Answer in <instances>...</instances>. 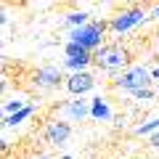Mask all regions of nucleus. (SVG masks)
I'll return each instance as SVG.
<instances>
[{
	"instance_id": "1",
	"label": "nucleus",
	"mask_w": 159,
	"mask_h": 159,
	"mask_svg": "<svg viewBox=\"0 0 159 159\" xmlns=\"http://www.w3.org/2000/svg\"><path fill=\"white\" fill-rule=\"evenodd\" d=\"M109 27V21H103V19H96V21L85 24V27H74L72 32H69V43H80L82 48H88L90 53L101 51L103 48V32Z\"/></svg>"
},
{
	"instance_id": "2",
	"label": "nucleus",
	"mask_w": 159,
	"mask_h": 159,
	"mask_svg": "<svg viewBox=\"0 0 159 159\" xmlns=\"http://www.w3.org/2000/svg\"><path fill=\"white\" fill-rule=\"evenodd\" d=\"M151 82L154 77L146 64H133V66H127L125 72H119L114 77V88L122 93H135V90H143V88H151Z\"/></svg>"
},
{
	"instance_id": "3",
	"label": "nucleus",
	"mask_w": 159,
	"mask_h": 159,
	"mask_svg": "<svg viewBox=\"0 0 159 159\" xmlns=\"http://www.w3.org/2000/svg\"><path fill=\"white\" fill-rule=\"evenodd\" d=\"M93 64L98 69H106V72H125L130 66V51L122 48L119 43H109L101 51L93 53Z\"/></svg>"
},
{
	"instance_id": "4",
	"label": "nucleus",
	"mask_w": 159,
	"mask_h": 159,
	"mask_svg": "<svg viewBox=\"0 0 159 159\" xmlns=\"http://www.w3.org/2000/svg\"><path fill=\"white\" fill-rule=\"evenodd\" d=\"M141 21H146V13H143V8H141V6H130V8H125V11L114 13L111 21H109V27H111V32L125 34V32H130L133 27H138Z\"/></svg>"
},
{
	"instance_id": "5",
	"label": "nucleus",
	"mask_w": 159,
	"mask_h": 159,
	"mask_svg": "<svg viewBox=\"0 0 159 159\" xmlns=\"http://www.w3.org/2000/svg\"><path fill=\"white\" fill-rule=\"evenodd\" d=\"M93 88H96V77H93L90 72H74L66 77V90L72 93V96L82 98L85 93H90Z\"/></svg>"
},
{
	"instance_id": "6",
	"label": "nucleus",
	"mask_w": 159,
	"mask_h": 159,
	"mask_svg": "<svg viewBox=\"0 0 159 159\" xmlns=\"http://www.w3.org/2000/svg\"><path fill=\"white\" fill-rule=\"evenodd\" d=\"M61 69L58 66H40L37 72H34V88L37 90H53V88L61 85Z\"/></svg>"
},
{
	"instance_id": "7",
	"label": "nucleus",
	"mask_w": 159,
	"mask_h": 159,
	"mask_svg": "<svg viewBox=\"0 0 159 159\" xmlns=\"http://www.w3.org/2000/svg\"><path fill=\"white\" fill-rule=\"evenodd\" d=\"M69 135H72V125H69L66 119L48 122V127H45V141L51 143V146H61V143H66Z\"/></svg>"
},
{
	"instance_id": "8",
	"label": "nucleus",
	"mask_w": 159,
	"mask_h": 159,
	"mask_svg": "<svg viewBox=\"0 0 159 159\" xmlns=\"http://www.w3.org/2000/svg\"><path fill=\"white\" fill-rule=\"evenodd\" d=\"M61 114L66 117V122H82L85 117H90V101H85V98L66 101L61 106Z\"/></svg>"
},
{
	"instance_id": "9",
	"label": "nucleus",
	"mask_w": 159,
	"mask_h": 159,
	"mask_svg": "<svg viewBox=\"0 0 159 159\" xmlns=\"http://www.w3.org/2000/svg\"><path fill=\"white\" fill-rule=\"evenodd\" d=\"M90 117L96 119V122H109V119H114L111 106H109V101H106V98L96 96V98L90 101Z\"/></svg>"
},
{
	"instance_id": "10",
	"label": "nucleus",
	"mask_w": 159,
	"mask_h": 159,
	"mask_svg": "<svg viewBox=\"0 0 159 159\" xmlns=\"http://www.w3.org/2000/svg\"><path fill=\"white\" fill-rule=\"evenodd\" d=\"M32 114H34V106L29 103V106H24L21 111H16V114H11V117H6L3 122H6V127H19V125L24 122V119H29Z\"/></svg>"
},
{
	"instance_id": "11",
	"label": "nucleus",
	"mask_w": 159,
	"mask_h": 159,
	"mask_svg": "<svg viewBox=\"0 0 159 159\" xmlns=\"http://www.w3.org/2000/svg\"><path fill=\"white\" fill-rule=\"evenodd\" d=\"M64 53H66V58H93V53L88 48H82L80 43H69V40L64 45Z\"/></svg>"
},
{
	"instance_id": "12",
	"label": "nucleus",
	"mask_w": 159,
	"mask_h": 159,
	"mask_svg": "<svg viewBox=\"0 0 159 159\" xmlns=\"http://www.w3.org/2000/svg\"><path fill=\"white\" fill-rule=\"evenodd\" d=\"M93 64V58H66V61H64V66L69 69V72H88V66H90Z\"/></svg>"
},
{
	"instance_id": "13",
	"label": "nucleus",
	"mask_w": 159,
	"mask_h": 159,
	"mask_svg": "<svg viewBox=\"0 0 159 159\" xmlns=\"http://www.w3.org/2000/svg\"><path fill=\"white\" fill-rule=\"evenodd\" d=\"M66 21L72 24V29L74 27H85V24H90V13H88V11H72L66 16Z\"/></svg>"
},
{
	"instance_id": "14",
	"label": "nucleus",
	"mask_w": 159,
	"mask_h": 159,
	"mask_svg": "<svg viewBox=\"0 0 159 159\" xmlns=\"http://www.w3.org/2000/svg\"><path fill=\"white\" fill-rule=\"evenodd\" d=\"M154 133H159V117L146 119L143 125H138V127H135V135H154Z\"/></svg>"
},
{
	"instance_id": "15",
	"label": "nucleus",
	"mask_w": 159,
	"mask_h": 159,
	"mask_svg": "<svg viewBox=\"0 0 159 159\" xmlns=\"http://www.w3.org/2000/svg\"><path fill=\"white\" fill-rule=\"evenodd\" d=\"M135 101H141V103H148V101H154V90L151 88H143V90H135V93H130Z\"/></svg>"
},
{
	"instance_id": "16",
	"label": "nucleus",
	"mask_w": 159,
	"mask_h": 159,
	"mask_svg": "<svg viewBox=\"0 0 159 159\" xmlns=\"http://www.w3.org/2000/svg\"><path fill=\"white\" fill-rule=\"evenodd\" d=\"M151 146L159 148V133H154V135H151Z\"/></svg>"
},
{
	"instance_id": "17",
	"label": "nucleus",
	"mask_w": 159,
	"mask_h": 159,
	"mask_svg": "<svg viewBox=\"0 0 159 159\" xmlns=\"http://www.w3.org/2000/svg\"><path fill=\"white\" fill-rule=\"evenodd\" d=\"M154 53H157V58H159V34L154 37Z\"/></svg>"
},
{
	"instance_id": "18",
	"label": "nucleus",
	"mask_w": 159,
	"mask_h": 159,
	"mask_svg": "<svg viewBox=\"0 0 159 159\" xmlns=\"http://www.w3.org/2000/svg\"><path fill=\"white\" fill-rule=\"evenodd\" d=\"M151 77H154V80L159 82V66H154V69H151Z\"/></svg>"
},
{
	"instance_id": "19",
	"label": "nucleus",
	"mask_w": 159,
	"mask_h": 159,
	"mask_svg": "<svg viewBox=\"0 0 159 159\" xmlns=\"http://www.w3.org/2000/svg\"><path fill=\"white\" fill-rule=\"evenodd\" d=\"M154 16H157V19H159V6H157V8H154Z\"/></svg>"
},
{
	"instance_id": "20",
	"label": "nucleus",
	"mask_w": 159,
	"mask_h": 159,
	"mask_svg": "<svg viewBox=\"0 0 159 159\" xmlns=\"http://www.w3.org/2000/svg\"><path fill=\"white\" fill-rule=\"evenodd\" d=\"M32 159H48V157H43V154H37V157H32Z\"/></svg>"
},
{
	"instance_id": "21",
	"label": "nucleus",
	"mask_w": 159,
	"mask_h": 159,
	"mask_svg": "<svg viewBox=\"0 0 159 159\" xmlns=\"http://www.w3.org/2000/svg\"><path fill=\"white\" fill-rule=\"evenodd\" d=\"M61 159H74V157H69V154H64V157H61Z\"/></svg>"
}]
</instances>
